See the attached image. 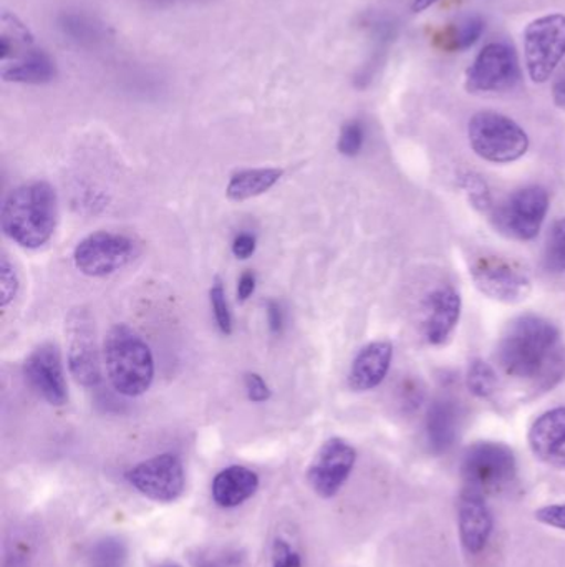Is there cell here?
I'll return each instance as SVG.
<instances>
[{
    "instance_id": "8992f818",
    "label": "cell",
    "mask_w": 565,
    "mask_h": 567,
    "mask_svg": "<svg viewBox=\"0 0 565 567\" xmlns=\"http://www.w3.org/2000/svg\"><path fill=\"white\" fill-rule=\"evenodd\" d=\"M524 55L531 80L550 82L565 56V16L551 13L533 20L524 30Z\"/></svg>"
},
{
    "instance_id": "e0dca14e",
    "label": "cell",
    "mask_w": 565,
    "mask_h": 567,
    "mask_svg": "<svg viewBox=\"0 0 565 567\" xmlns=\"http://www.w3.org/2000/svg\"><path fill=\"white\" fill-rule=\"evenodd\" d=\"M534 455L553 466H565V406L550 410L531 426Z\"/></svg>"
},
{
    "instance_id": "3957f363",
    "label": "cell",
    "mask_w": 565,
    "mask_h": 567,
    "mask_svg": "<svg viewBox=\"0 0 565 567\" xmlns=\"http://www.w3.org/2000/svg\"><path fill=\"white\" fill-rule=\"evenodd\" d=\"M106 375L116 392L143 395L155 379V359L148 343L126 323H116L103 342Z\"/></svg>"
},
{
    "instance_id": "ab89813d",
    "label": "cell",
    "mask_w": 565,
    "mask_h": 567,
    "mask_svg": "<svg viewBox=\"0 0 565 567\" xmlns=\"http://www.w3.org/2000/svg\"><path fill=\"white\" fill-rule=\"evenodd\" d=\"M437 2L438 0H414V3H411V12H423V10L430 9V7Z\"/></svg>"
},
{
    "instance_id": "277c9868",
    "label": "cell",
    "mask_w": 565,
    "mask_h": 567,
    "mask_svg": "<svg viewBox=\"0 0 565 567\" xmlns=\"http://www.w3.org/2000/svg\"><path fill=\"white\" fill-rule=\"evenodd\" d=\"M468 138L478 156L491 163H513L530 150V136L503 113H477L468 125Z\"/></svg>"
},
{
    "instance_id": "f35d334b",
    "label": "cell",
    "mask_w": 565,
    "mask_h": 567,
    "mask_svg": "<svg viewBox=\"0 0 565 567\" xmlns=\"http://www.w3.org/2000/svg\"><path fill=\"white\" fill-rule=\"evenodd\" d=\"M553 95L556 105L565 110V70L563 75H561L559 79H557V82L554 83Z\"/></svg>"
},
{
    "instance_id": "7c38bea8",
    "label": "cell",
    "mask_w": 565,
    "mask_h": 567,
    "mask_svg": "<svg viewBox=\"0 0 565 567\" xmlns=\"http://www.w3.org/2000/svg\"><path fill=\"white\" fill-rule=\"evenodd\" d=\"M355 460L357 452L345 440L331 439L325 442L308 468L307 478L312 489L322 498L337 495L350 476Z\"/></svg>"
},
{
    "instance_id": "5bb4252c",
    "label": "cell",
    "mask_w": 565,
    "mask_h": 567,
    "mask_svg": "<svg viewBox=\"0 0 565 567\" xmlns=\"http://www.w3.org/2000/svg\"><path fill=\"white\" fill-rule=\"evenodd\" d=\"M69 336L70 372L80 385L93 389L102 382V369L88 313L76 310L70 316Z\"/></svg>"
},
{
    "instance_id": "603a6c76",
    "label": "cell",
    "mask_w": 565,
    "mask_h": 567,
    "mask_svg": "<svg viewBox=\"0 0 565 567\" xmlns=\"http://www.w3.org/2000/svg\"><path fill=\"white\" fill-rule=\"evenodd\" d=\"M35 49L33 37L29 30L15 19V17L3 13L2 33H0V59L2 63L12 62L19 59L23 53Z\"/></svg>"
},
{
    "instance_id": "60d3db41",
    "label": "cell",
    "mask_w": 565,
    "mask_h": 567,
    "mask_svg": "<svg viewBox=\"0 0 565 567\" xmlns=\"http://www.w3.org/2000/svg\"><path fill=\"white\" fill-rule=\"evenodd\" d=\"M231 565H228V563L222 561H211V559H201V561L198 563V567H228Z\"/></svg>"
},
{
    "instance_id": "30bf717a",
    "label": "cell",
    "mask_w": 565,
    "mask_h": 567,
    "mask_svg": "<svg viewBox=\"0 0 565 567\" xmlns=\"http://www.w3.org/2000/svg\"><path fill=\"white\" fill-rule=\"evenodd\" d=\"M126 480L136 492L153 502L172 503L185 492V468L172 453L139 463L126 473Z\"/></svg>"
},
{
    "instance_id": "ba28073f",
    "label": "cell",
    "mask_w": 565,
    "mask_h": 567,
    "mask_svg": "<svg viewBox=\"0 0 565 567\" xmlns=\"http://www.w3.org/2000/svg\"><path fill=\"white\" fill-rule=\"evenodd\" d=\"M521 80L516 50L506 42H491L478 53L467 72V90L471 93L506 92Z\"/></svg>"
},
{
    "instance_id": "d6a6232c",
    "label": "cell",
    "mask_w": 565,
    "mask_h": 567,
    "mask_svg": "<svg viewBox=\"0 0 565 567\" xmlns=\"http://www.w3.org/2000/svg\"><path fill=\"white\" fill-rule=\"evenodd\" d=\"M272 567H302V558L285 539L278 538L272 545Z\"/></svg>"
},
{
    "instance_id": "4316f807",
    "label": "cell",
    "mask_w": 565,
    "mask_h": 567,
    "mask_svg": "<svg viewBox=\"0 0 565 567\" xmlns=\"http://www.w3.org/2000/svg\"><path fill=\"white\" fill-rule=\"evenodd\" d=\"M544 262H546V268L550 271H565V218L554 223L553 231H551L550 239H547Z\"/></svg>"
},
{
    "instance_id": "8fae6325",
    "label": "cell",
    "mask_w": 565,
    "mask_h": 567,
    "mask_svg": "<svg viewBox=\"0 0 565 567\" xmlns=\"http://www.w3.org/2000/svg\"><path fill=\"white\" fill-rule=\"evenodd\" d=\"M27 382L36 395L50 405L62 406L69 400L62 353L52 342L42 343L32 350L23 363Z\"/></svg>"
},
{
    "instance_id": "7a4b0ae2",
    "label": "cell",
    "mask_w": 565,
    "mask_h": 567,
    "mask_svg": "<svg viewBox=\"0 0 565 567\" xmlns=\"http://www.w3.org/2000/svg\"><path fill=\"white\" fill-rule=\"evenodd\" d=\"M559 332L550 320L537 316H523L511 323L500 343L501 367L516 379H534L550 367Z\"/></svg>"
},
{
    "instance_id": "f1b7e54d",
    "label": "cell",
    "mask_w": 565,
    "mask_h": 567,
    "mask_svg": "<svg viewBox=\"0 0 565 567\" xmlns=\"http://www.w3.org/2000/svg\"><path fill=\"white\" fill-rule=\"evenodd\" d=\"M126 558V548L115 538H106L93 546L92 561L100 567H116Z\"/></svg>"
},
{
    "instance_id": "2e32d148",
    "label": "cell",
    "mask_w": 565,
    "mask_h": 567,
    "mask_svg": "<svg viewBox=\"0 0 565 567\" xmlns=\"http://www.w3.org/2000/svg\"><path fill=\"white\" fill-rule=\"evenodd\" d=\"M461 316V296L453 287H441L425 303L423 332L428 342L441 346L450 339Z\"/></svg>"
},
{
    "instance_id": "e575fe53",
    "label": "cell",
    "mask_w": 565,
    "mask_h": 567,
    "mask_svg": "<svg viewBox=\"0 0 565 567\" xmlns=\"http://www.w3.org/2000/svg\"><path fill=\"white\" fill-rule=\"evenodd\" d=\"M536 518L544 525L565 532V505H551L537 509Z\"/></svg>"
},
{
    "instance_id": "f546056e",
    "label": "cell",
    "mask_w": 565,
    "mask_h": 567,
    "mask_svg": "<svg viewBox=\"0 0 565 567\" xmlns=\"http://www.w3.org/2000/svg\"><path fill=\"white\" fill-rule=\"evenodd\" d=\"M365 142V126L360 120H350L342 126L337 148L342 155L357 156Z\"/></svg>"
},
{
    "instance_id": "ffe728a7",
    "label": "cell",
    "mask_w": 565,
    "mask_h": 567,
    "mask_svg": "<svg viewBox=\"0 0 565 567\" xmlns=\"http://www.w3.org/2000/svg\"><path fill=\"white\" fill-rule=\"evenodd\" d=\"M55 76V62L43 50L32 49L12 62L2 63V79L6 82L43 85Z\"/></svg>"
},
{
    "instance_id": "6da1fadb",
    "label": "cell",
    "mask_w": 565,
    "mask_h": 567,
    "mask_svg": "<svg viewBox=\"0 0 565 567\" xmlns=\"http://www.w3.org/2000/svg\"><path fill=\"white\" fill-rule=\"evenodd\" d=\"M59 221V198L46 182H32L10 192L0 223L7 238L25 249H39L52 239Z\"/></svg>"
},
{
    "instance_id": "9a60e30c",
    "label": "cell",
    "mask_w": 565,
    "mask_h": 567,
    "mask_svg": "<svg viewBox=\"0 0 565 567\" xmlns=\"http://www.w3.org/2000/svg\"><path fill=\"white\" fill-rule=\"evenodd\" d=\"M458 528L464 549L471 555L483 551L493 535V515L484 495L464 488L458 503Z\"/></svg>"
},
{
    "instance_id": "9c48e42d",
    "label": "cell",
    "mask_w": 565,
    "mask_h": 567,
    "mask_svg": "<svg viewBox=\"0 0 565 567\" xmlns=\"http://www.w3.org/2000/svg\"><path fill=\"white\" fill-rule=\"evenodd\" d=\"M550 212V195L540 186L513 193L494 213L501 233L520 241H530L540 235Z\"/></svg>"
},
{
    "instance_id": "4fadbf2b",
    "label": "cell",
    "mask_w": 565,
    "mask_h": 567,
    "mask_svg": "<svg viewBox=\"0 0 565 567\" xmlns=\"http://www.w3.org/2000/svg\"><path fill=\"white\" fill-rule=\"evenodd\" d=\"M471 278L484 296L500 302H521L531 293V279L501 258L478 259L471 268Z\"/></svg>"
},
{
    "instance_id": "d6986e66",
    "label": "cell",
    "mask_w": 565,
    "mask_h": 567,
    "mask_svg": "<svg viewBox=\"0 0 565 567\" xmlns=\"http://www.w3.org/2000/svg\"><path fill=\"white\" fill-rule=\"evenodd\" d=\"M259 488V478L244 466H229L212 482V499L221 508H236L248 502Z\"/></svg>"
},
{
    "instance_id": "836d02e7",
    "label": "cell",
    "mask_w": 565,
    "mask_h": 567,
    "mask_svg": "<svg viewBox=\"0 0 565 567\" xmlns=\"http://www.w3.org/2000/svg\"><path fill=\"white\" fill-rule=\"evenodd\" d=\"M245 392L249 400L254 403H264L271 399V389L259 373H248L244 379Z\"/></svg>"
},
{
    "instance_id": "83f0119b",
    "label": "cell",
    "mask_w": 565,
    "mask_h": 567,
    "mask_svg": "<svg viewBox=\"0 0 565 567\" xmlns=\"http://www.w3.org/2000/svg\"><path fill=\"white\" fill-rule=\"evenodd\" d=\"M461 188L468 195L471 205L480 212H490L493 206V199H491L490 188L486 183L481 179V176L474 175V173H464L460 179Z\"/></svg>"
},
{
    "instance_id": "52a82bcc",
    "label": "cell",
    "mask_w": 565,
    "mask_h": 567,
    "mask_svg": "<svg viewBox=\"0 0 565 567\" xmlns=\"http://www.w3.org/2000/svg\"><path fill=\"white\" fill-rule=\"evenodd\" d=\"M138 255L139 245L129 236L98 231L76 245L73 262L88 278H105L128 266Z\"/></svg>"
},
{
    "instance_id": "1f68e13d",
    "label": "cell",
    "mask_w": 565,
    "mask_h": 567,
    "mask_svg": "<svg viewBox=\"0 0 565 567\" xmlns=\"http://www.w3.org/2000/svg\"><path fill=\"white\" fill-rule=\"evenodd\" d=\"M17 290H19V278H17L15 269L3 256L2 262H0V306H9L15 299Z\"/></svg>"
},
{
    "instance_id": "b9f144b4",
    "label": "cell",
    "mask_w": 565,
    "mask_h": 567,
    "mask_svg": "<svg viewBox=\"0 0 565 567\" xmlns=\"http://www.w3.org/2000/svg\"><path fill=\"white\" fill-rule=\"evenodd\" d=\"M163 567H181V566H178V565H166V566H163Z\"/></svg>"
},
{
    "instance_id": "44dd1931",
    "label": "cell",
    "mask_w": 565,
    "mask_h": 567,
    "mask_svg": "<svg viewBox=\"0 0 565 567\" xmlns=\"http://www.w3.org/2000/svg\"><path fill=\"white\" fill-rule=\"evenodd\" d=\"M460 413L451 400H437L428 410L427 435L435 453H444L457 442Z\"/></svg>"
},
{
    "instance_id": "5b68a950",
    "label": "cell",
    "mask_w": 565,
    "mask_h": 567,
    "mask_svg": "<svg viewBox=\"0 0 565 567\" xmlns=\"http://www.w3.org/2000/svg\"><path fill=\"white\" fill-rule=\"evenodd\" d=\"M516 456L503 443L480 442L468 449L461 465L468 489L488 495L508 488L516 478Z\"/></svg>"
},
{
    "instance_id": "4dcf8cb0",
    "label": "cell",
    "mask_w": 565,
    "mask_h": 567,
    "mask_svg": "<svg viewBox=\"0 0 565 567\" xmlns=\"http://www.w3.org/2000/svg\"><path fill=\"white\" fill-rule=\"evenodd\" d=\"M209 297H211L212 312H215L219 329H221L224 336H231L232 316L231 310H229V303L228 299H226V290L221 279H215V284H212L211 290H209Z\"/></svg>"
},
{
    "instance_id": "d4e9b609",
    "label": "cell",
    "mask_w": 565,
    "mask_h": 567,
    "mask_svg": "<svg viewBox=\"0 0 565 567\" xmlns=\"http://www.w3.org/2000/svg\"><path fill=\"white\" fill-rule=\"evenodd\" d=\"M468 389L471 393L488 399L498 390V375L493 367L484 360L477 359L470 363L467 375Z\"/></svg>"
},
{
    "instance_id": "484cf974",
    "label": "cell",
    "mask_w": 565,
    "mask_h": 567,
    "mask_svg": "<svg viewBox=\"0 0 565 567\" xmlns=\"http://www.w3.org/2000/svg\"><path fill=\"white\" fill-rule=\"evenodd\" d=\"M484 32V20L480 16H464L451 29L453 49L467 50L480 40Z\"/></svg>"
},
{
    "instance_id": "74e56055",
    "label": "cell",
    "mask_w": 565,
    "mask_h": 567,
    "mask_svg": "<svg viewBox=\"0 0 565 567\" xmlns=\"http://www.w3.org/2000/svg\"><path fill=\"white\" fill-rule=\"evenodd\" d=\"M255 290V276L254 272L248 271L244 272V275L241 276V279H239V286H238V297L241 302H245V300L249 299V297L254 293Z\"/></svg>"
},
{
    "instance_id": "cb8c5ba5",
    "label": "cell",
    "mask_w": 565,
    "mask_h": 567,
    "mask_svg": "<svg viewBox=\"0 0 565 567\" xmlns=\"http://www.w3.org/2000/svg\"><path fill=\"white\" fill-rule=\"evenodd\" d=\"M60 29L63 35L82 47H93L103 39L100 23L83 13L69 12L60 17Z\"/></svg>"
},
{
    "instance_id": "8d00e7d4",
    "label": "cell",
    "mask_w": 565,
    "mask_h": 567,
    "mask_svg": "<svg viewBox=\"0 0 565 567\" xmlns=\"http://www.w3.org/2000/svg\"><path fill=\"white\" fill-rule=\"evenodd\" d=\"M268 319L272 332L281 333L282 330H284V310H282L281 303H279L278 300H269Z\"/></svg>"
},
{
    "instance_id": "7402d4cb",
    "label": "cell",
    "mask_w": 565,
    "mask_h": 567,
    "mask_svg": "<svg viewBox=\"0 0 565 567\" xmlns=\"http://www.w3.org/2000/svg\"><path fill=\"white\" fill-rule=\"evenodd\" d=\"M284 172L279 168H254L236 173L229 182L226 195L231 202L241 203L264 195L278 185Z\"/></svg>"
},
{
    "instance_id": "d590c367",
    "label": "cell",
    "mask_w": 565,
    "mask_h": 567,
    "mask_svg": "<svg viewBox=\"0 0 565 567\" xmlns=\"http://www.w3.org/2000/svg\"><path fill=\"white\" fill-rule=\"evenodd\" d=\"M255 251V238L248 233H242L232 243V255L238 259H249Z\"/></svg>"
},
{
    "instance_id": "ac0fdd59",
    "label": "cell",
    "mask_w": 565,
    "mask_h": 567,
    "mask_svg": "<svg viewBox=\"0 0 565 567\" xmlns=\"http://www.w3.org/2000/svg\"><path fill=\"white\" fill-rule=\"evenodd\" d=\"M394 359V346L385 340L368 343L355 357L348 373V385L355 392H367L384 382Z\"/></svg>"
}]
</instances>
